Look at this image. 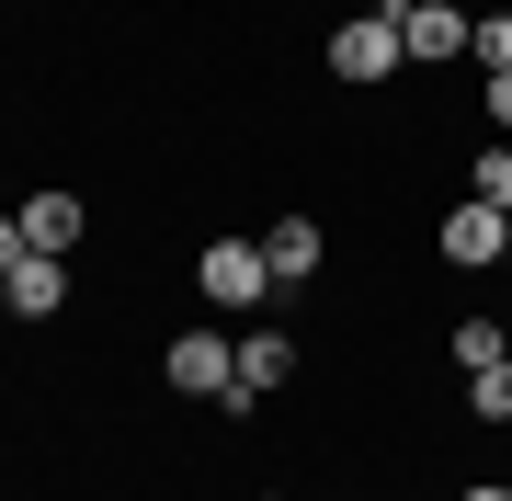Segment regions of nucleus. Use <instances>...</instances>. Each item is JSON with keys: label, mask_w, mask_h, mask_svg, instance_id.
I'll list each match as a JSON object with an SVG mask.
<instances>
[{"label": "nucleus", "mask_w": 512, "mask_h": 501, "mask_svg": "<svg viewBox=\"0 0 512 501\" xmlns=\"http://www.w3.org/2000/svg\"><path fill=\"white\" fill-rule=\"evenodd\" d=\"M387 12H399L410 69H444V57H467V12H456V0H387Z\"/></svg>", "instance_id": "5"}, {"label": "nucleus", "mask_w": 512, "mask_h": 501, "mask_svg": "<svg viewBox=\"0 0 512 501\" xmlns=\"http://www.w3.org/2000/svg\"><path fill=\"white\" fill-rule=\"evenodd\" d=\"M194 285H205V308H262L274 297V262H262V240H217L194 262Z\"/></svg>", "instance_id": "3"}, {"label": "nucleus", "mask_w": 512, "mask_h": 501, "mask_svg": "<svg viewBox=\"0 0 512 501\" xmlns=\"http://www.w3.org/2000/svg\"><path fill=\"white\" fill-rule=\"evenodd\" d=\"M274 388H296V331H239V388H228V410H251V399H274Z\"/></svg>", "instance_id": "7"}, {"label": "nucleus", "mask_w": 512, "mask_h": 501, "mask_svg": "<svg viewBox=\"0 0 512 501\" xmlns=\"http://www.w3.org/2000/svg\"><path fill=\"white\" fill-rule=\"evenodd\" d=\"M456 501H512V490H501V479H478V490H456Z\"/></svg>", "instance_id": "16"}, {"label": "nucleus", "mask_w": 512, "mask_h": 501, "mask_svg": "<svg viewBox=\"0 0 512 501\" xmlns=\"http://www.w3.org/2000/svg\"><path fill=\"white\" fill-rule=\"evenodd\" d=\"M444 353H456L467 376H490V365H512V319H456V342H444Z\"/></svg>", "instance_id": "10"}, {"label": "nucleus", "mask_w": 512, "mask_h": 501, "mask_svg": "<svg viewBox=\"0 0 512 501\" xmlns=\"http://www.w3.org/2000/svg\"><path fill=\"white\" fill-rule=\"evenodd\" d=\"M410 69V46H399V12H353L342 35H330V80H353V92H376V80H399Z\"/></svg>", "instance_id": "1"}, {"label": "nucleus", "mask_w": 512, "mask_h": 501, "mask_svg": "<svg viewBox=\"0 0 512 501\" xmlns=\"http://www.w3.org/2000/svg\"><path fill=\"white\" fill-rule=\"evenodd\" d=\"M251 501H285V490H251Z\"/></svg>", "instance_id": "17"}, {"label": "nucleus", "mask_w": 512, "mask_h": 501, "mask_svg": "<svg viewBox=\"0 0 512 501\" xmlns=\"http://www.w3.org/2000/svg\"><path fill=\"white\" fill-rule=\"evenodd\" d=\"M467 422H512V365H490V376H467Z\"/></svg>", "instance_id": "13"}, {"label": "nucleus", "mask_w": 512, "mask_h": 501, "mask_svg": "<svg viewBox=\"0 0 512 501\" xmlns=\"http://www.w3.org/2000/svg\"><path fill=\"white\" fill-rule=\"evenodd\" d=\"M160 376H171L183 399H228V388H239V342H228V331H171Z\"/></svg>", "instance_id": "2"}, {"label": "nucleus", "mask_w": 512, "mask_h": 501, "mask_svg": "<svg viewBox=\"0 0 512 501\" xmlns=\"http://www.w3.org/2000/svg\"><path fill=\"white\" fill-rule=\"evenodd\" d=\"M478 103H490V126L512 137V69H490V80H478Z\"/></svg>", "instance_id": "14"}, {"label": "nucleus", "mask_w": 512, "mask_h": 501, "mask_svg": "<svg viewBox=\"0 0 512 501\" xmlns=\"http://www.w3.org/2000/svg\"><path fill=\"white\" fill-rule=\"evenodd\" d=\"M467 194H478V205H501V217H512V137H501V149H478V171H467Z\"/></svg>", "instance_id": "12"}, {"label": "nucleus", "mask_w": 512, "mask_h": 501, "mask_svg": "<svg viewBox=\"0 0 512 501\" xmlns=\"http://www.w3.org/2000/svg\"><path fill=\"white\" fill-rule=\"evenodd\" d=\"M262 262H274V285H308L319 262H330V240H319V217H274V228H262Z\"/></svg>", "instance_id": "8"}, {"label": "nucleus", "mask_w": 512, "mask_h": 501, "mask_svg": "<svg viewBox=\"0 0 512 501\" xmlns=\"http://www.w3.org/2000/svg\"><path fill=\"white\" fill-rule=\"evenodd\" d=\"M12 217H23V240H35V251H69V240H80V194H57V183L23 194Z\"/></svg>", "instance_id": "9"}, {"label": "nucleus", "mask_w": 512, "mask_h": 501, "mask_svg": "<svg viewBox=\"0 0 512 501\" xmlns=\"http://www.w3.org/2000/svg\"><path fill=\"white\" fill-rule=\"evenodd\" d=\"M23 251H35V240H23V217H0V274H12Z\"/></svg>", "instance_id": "15"}, {"label": "nucleus", "mask_w": 512, "mask_h": 501, "mask_svg": "<svg viewBox=\"0 0 512 501\" xmlns=\"http://www.w3.org/2000/svg\"><path fill=\"white\" fill-rule=\"evenodd\" d=\"M433 240H444V262H456V274H490V262H512V217H501V205H456V217H444L433 228Z\"/></svg>", "instance_id": "4"}, {"label": "nucleus", "mask_w": 512, "mask_h": 501, "mask_svg": "<svg viewBox=\"0 0 512 501\" xmlns=\"http://www.w3.org/2000/svg\"><path fill=\"white\" fill-rule=\"evenodd\" d=\"M467 57L478 69H512V12H467Z\"/></svg>", "instance_id": "11"}, {"label": "nucleus", "mask_w": 512, "mask_h": 501, "mask_svg": "<svg viewBox=\"0 0 512 501\" xmlns=\"http://www.w3.org/2000/svg\"><path fill=\"white\" fill-rule=\"evenodd\" d=\"M0 308L12 319H57L69 308V251H23L12 274H0Z\"/></svg>", "instance_id": "6"}]
</instances>
